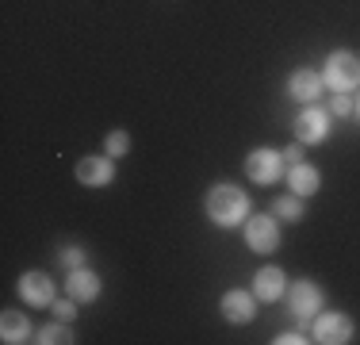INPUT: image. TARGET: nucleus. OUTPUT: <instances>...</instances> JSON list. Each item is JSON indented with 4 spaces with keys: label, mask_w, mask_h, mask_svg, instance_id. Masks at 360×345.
<instances>
[{
    "label": "nucleus",
    "mask_w": 360,
    "mask_h": 345,
    "mask_svg": "<svg viewBox=\"0 0 360 345\" xmlns=\"http://www.w3.org/2000/svg\"><path fill=\"white\" fill-rule=\"evenodd\" d=\"M203 207H207V219L222 230L242 227V222L250 219V196L234 184H215L207 192V200H203Z\"/></svg>",
    "instance_id": "obj_1"
},
{
    "label": "nucleus",
    "mask_w": 360,
    "mask_h": 345,
    "mask_svg": "<svg viewBox=\"0 0 360 345\" xmlns=\"http://www.w3.org/2000/svg\"><path fill=\"white\" fill-rule=\"evenodd\" d=\"M322 81L338 92H349L360 84V58L349 54V50H333L326 58V69H322Z\"/></svg>",
    "instance_id": "obj_2"
},
{
    "label": "nucleus",
    "mask_w": 360,
    "mask_h": 345,
    "mask_svg": "<svg viewBox=\"0 0 360 345\" xmlns=\"http://www.w3.org/2000/svg\"><path fill=\"white\" fill-rule=\"evenodd\" d=\"M245 246L253 253H272L280 246V227L272 215H250L245 219Z\"/></svg>",
    "instance_id": "obj_3"
},
{
    "label": "nucleus",
    "mask_w": 360,
    "mask_h": 345,
    "mask_svg": "<svg viewBox=\"0 0 360 345\" xmlns=\"http://www.w3.org/2000/svg\"><path fill=\"white\" fill-rule=\"evenodd\" d=\"M314 341L322 345H345L353 341V318L341 315V310H330V315H314Z\"/></svg>",
    "instance_id": "obj_4"
},
{
    "label": "nucleus",
    "mask_w": 360,
    "mask_h": 345,
    "mask_svg": "<svg viewBox=\"0 0 360 345\" xmlns=\"http://www.w3.org/2000/svg\"><path fill=\"white\" fill-rule=\"evenodd\" d=\"M245 172H250V180H257V184H276L280 172H284V158H280V150L257 146L250 158H245Z\"/></svg>",
    "instance_id": "obj_5"
},
{
    "label": "nucleus",
    "mask_w": 360,
    "mask_h": 345,
    "mask_svg": "<svg viewBox=\"0 0 360 345\" xmlns=\"http://www.w3.org/2000/svg\"><path fill=\"white\" fill-rule=\"evenodd\" d=\"M326 134H330V115H326L322 108H303L295 115V138L299 142H307V146H319L326 142Z\"/></svg>",
    "instance_id": "obj_6"
},
{
    "label": "nucleus",
    "mask_w": 360,
    "mask_h": 345,
    "mask_svg": "<svg viewBox=\"0 0 360 345\" xmlns=\"http://www.w3.org/2000/svg\"><path fill=\"white\" fill-rule=\"evenodd\" d=\"M322 307V288L314 280H299L295 288H291V315L303 322V318H314Z\"/></svg>",
    "instance_id": "obj_7"
},
{
    "label": "nucleus",
    "mask_w": 360,
    "mask_h": 345,
    "mask_svg": "<svg viewBox=\"0 0 360 345\" xmlns=\"http://www.w3.org/2000/svg\"><path fill=\"white\" fill-rule=\"evenodd\" d=\"M20 296L31 307H50L54 303V280L46 272H27V276H20Z\"/></svg>",
    "instance_id": "obj_8"
},
{
    "label": "nucleus",
    "mask_w": 360,
    "mask_h": 345,
    "mask_svg": "<svg viewBox=\"0 0 360 345\" xmlns=\"http://www.w3.org/2000/svg\"><path fill=\"white\" fill-rule=\"evenodd\" d=\"M73 172L84 188H104L115 177V165H111V158H84V161H77Z\"/></svg>",
    "instance_id": "obj_9"
},
{
    "label": "nucleus",
    "mask_w": 360,
    "mask_h": 345,
    "mask_svg": "<svg viewBox=\"0 0 360 345\" xmlns=\"http://www.w3.org/2000/svg\"><path fill=\"white\" fill-rule=\"evenodd\" d=\"M253 315H257V307H253L250 291L234 288V291H226V296H222V318H226V322L245 326V322H253Z\"/></svg>",
    "instance_id": "obj_10"
},
{
    "label": "nucleus",
    "mask_w": 360,
    "mask_h": 345,
    "mask_svg": "<svg viewBox=\"0 0 360 345\" xmlns=\"http://www.w3.org/2000/svg\"><path fill=\"white\" fill-rule=\"evenodd\" d=\"M322 77L314 73V69H295V73L288 77V96H295V100H303V104H314L322 96Z\"/></svg>",
    "instance_id": "obj_11"
},
{
    "label": "nucleus",
    "mask_w": 360,
    "mask_h": 345,
    "mask_svg": "<svg viewBox=\"0 0 360 345\" xmlns=\"http://www.w3.org/2000/svg\"><path fill=\"white\" fill-rule=\"evenodd\" d=\"M65 291L77 299V303H92V299L100 296V276L92 269H70V280H65Z\"/></svg>",
    "instance_id": "obj_12"
},
{
    "label": "nucleus",
    "mask_w": 360,
    "mask_h": 345,
    "mask_svg": "<svg viewBox=\"0 0 360 345\" xmlns=\"http://www.w3.org/2000/svg\"><path fill=\"white\" fill-rule=\"evenodd\" d=\"M253 296L264 299V303H272V299L284 296V272L276 269V265H269V269H261L253 276Z\"/></svg>",
    "instance_id": "obj_13"
},
{
    "label": "nucleus",
    "mask_w": 360,
    "mask_h": 345,
    "mask_svg": "<svg viewBox=\"0 0 360 345\" xmlns=\"http://www.w3.org/2000/svg\"><path fill=\"white\" fill-rule=\"evenodd\" d=\"M288 184H291V192H295V196H314V192H319V184H322V172L314 165H307V161H299V165L288 169Z\"/></svg>",
    "instance_id": "obj_14"
},
{
    "label": "nucleus",
    "mask_w": 360,
    "mask_h": 345,
    "mask_svg": "<svg viewBox=\"0 0 360 345\" xmlns=\"http://www.w3.org/2000/svg\"><path fill=\"white\" fill-rule=\"evenodd\" d=\"M27 334H31V322L23 310H4L0 315V341L20 345V341H27Z\"/></svg>",
    "instance_id": "obj_15"
},
{
    "label": "nucleus",
    "mask_w": 360,
    "mask_h": 345,
    "mask_svg": "<svg viewBox=\"0 0 360 345\" xmlns=\"http://www.w3.org/2000/svg\"><path fill=\"white\" fill-rule=\"evenodd\" d=\"M272 215H280V219H291V222H299L303 219V196H280L276 203H272Z\"/></svg>",
    "instance_id": "obj_16"
},
{
    "label": "nucleus",
    "mask_w": 360,
    "mask_h": 345,
    "mask_svg": "<svg viewBox=\"0 0 360 345\" xmlns=\"http://www.w3.org/2000/svg\"><path fill=\"white\" fill-rule=\"evenodd\" d=\"M39 341L42 345H70L73 341V330L62 322V318H58V322H50V326H42V330H39Z\"/></svg>",
    "instance_id": "obj_17"
},
{
    "label": "nucleus",
    "mask_w": 360,
    "mask_h": 345,
    "mask_svg": "<svg viewBox=\"0 0 360 345\" xmlns=\"http://www.w3.org/2000/svg\"><path fill=\"white\" fill-rule=\"evenodd\" d=\"M104 150L111 153V158H123V153L131 150V134H127V131H111L104 138Z\"/></svg>",
    "instance_id": "obj_18"
},
{
    "label": "nucleus",
    "mask_w": 360,
    "mask_h": 345,
    "mask_svg": "<svg viewBox=\"0 0 360 345\" xmlns=\"http://www.w3.org/2000/svg\"><path fill=\"white\" fill-rule=\"evenodd\" d=\"M54 315L62 318V322H73V315H77V299H54Z\"/></svg>",
    "instance_id": "obj_19"
},
{
    "label": "nucleus",
    "mask_w": 360,
    "mask_h": 345,
    "mask_svg": "<svg viewBox=\"0 0 360 345\" xmlns=\"http://www.w3.org/2000/svg\"><path fill=\"white\" fill-rule=\"evenodd\" d=\"M353 108H356V104H353L349 92H338V96H333V115H349Z\"/></svg>",
    "instance_id": "obj_20"
},
{
    "label": "nucleus",
    "mask_w": 360,
    "mask_h": 345,
    "mask_svg": "<svg viewBox=\"0 0 360 345\" xmlns=\"http://www.w3.org/2000/svg\"><path fill=\"white\" fill-rule=\"evenodd\" d=\"M280 158H284V165H288V169H291V165H299V161H303V146L291 142L288 150H280Z\"/></svg>",
    "instance_id": "obj_21"
},
{
    "label": "nucleus",
    "mask_w": 360,
    "mask_h": 345,
    "mask_svg": "<svg viewBox=\"0 0 360 345\" xmlns=\"http://www.w3.org/2000/svg\"><path fill=\"white\" fill-rule=\"evenodd\" d=\"M62 265H65V269H81V265H84V249H65V253H62Z\"/></svg>",
    "instance_id": "obj_22"
},
{
    "label": "nucleus",
    "mask_w": 360,
    "mask_h": 345,
    "mask_svg": "<svg viewBox=\"0 0 360 345\" xmlns=\"http://www.w3.org/2000/svg\"><path fill=\"white\" fill-rule=\"evenodd\" d=\"M307 338H303V334H295V330H288V334H280V338H276V345H303Z\"/></svg>",
    "instance_id": "obj_23"
},
{
    "label": "nucleus",
    "mask_w": 360,
    "mask_h": 345,
    "mask_svg": "<svg viewBox=\"0 0 360 345\" xmlns=\"http://www.w3.org/2000/svg\"><path fill=\"white\" fill-rule=\"evenodd\" d=\"M356 115H360V104H356Z\"/></svg>",
    "instance_id": "obj_24"
}]
</instances>
